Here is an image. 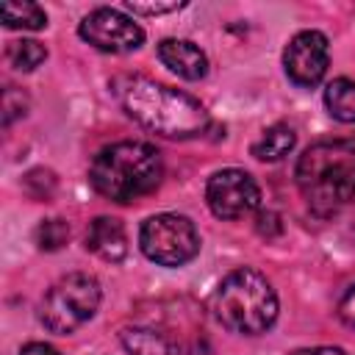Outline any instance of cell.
I'll return each instance as SVG.
<instances>
[{"instance_id":"1","label":"cell","mask_w":355,"mask_h":355,"mask_svg":"<svg viewBox=\"0 0 355 355\" xmlns=\"http://www.w3.org/2000/svg\"><path fill=\"white\" fill-rule=\"evenodd\" d=\"M297 189L316 216H333L355 200V136L311 144L297 161Z\"/></svg>"},{"instance_id":"2","label":"cell","mask_w":355,"mask_h":355,"mask_svg":"<svg viewBox=\"0 0 355 355\" xmlns=\"http://www.w3.org/2000/svg\"><path fill=\"white\" fill-rule=\"evenodd\" d=\"M122 105L139 125L166 139L202 136L211 125V116L200 100L150 78L128 80L122 89Z\"/></svg>"},{"instance_id":"3","label":"cell","mask_w":355,"mask_h":355,"mask_svg":"<svg viewBox=\"0 0 355 355\" xmlns=\"http://www.w3.org/2000/svg\"><path fill=\"white\" fill-rule=\"evenodd\" d=\"M164 178L161 153L147 141H116L103 147L89 166V180L97 194L114 202H133Z\"/></svg>"},{"instance_id":"4","label":"cell","mask_w":355,"mask_h":355,"mask_svg":"<svg viewBox=\"0 0 355 355\" xmlns=\"http://www.w3.org/2000/svg\"><path fill=\"white\" fill-rule=\"evenodd\" d=\"M211 308L222 327L241 336H258L277 319V294L258 269L241 266L216 286Z\"/></svg>"},{"instance_id":"5","label":"cell","mask_w":355,"mask_h":355,"mask_svg":"<svg viewBox=\"0 0 355 355\" xmlns=\"http://www.w3.org/2000/svg\"><path fill=\"white\" fill-rule=\"evenodd\" d=\"M100 305V283L86 272H72L61 277L42 300V322L55 336H69L83 327Z\"/></svg>"},{"instance_id":"6","label":"cell","mask_w":355,"mask_h":355,"mask_svg":"<svg viewBox=\"0 0 355 355\" xmlns=\"http://www.w3.org/2000/svg\"><path fill=\"white\" fill-rule=\"evenodd\" d=\"M139 247L158 266H183L200 252V236L189 216L155 214L141 225Z\"/></svg>"},{"instance_id":"7","label":"cell","mask_w":355,"mask_h":355,"mask_svg":"<svg viewBox=\"0 0 355 355\" xmlns=\"http://www.w3.org/2000/svg\"><path fill=\"white\" fill-rule=\"evenodd\" d=\"M205 202L219 219H241L261 205V189L244 169H219L208 178Z\"/></svg>"},{"instance_id":"8","label":"cell","mask_w":355,"mask_h":355,"mask_svg":"<svg viewBox=\"0 0 355 355\" xmlns=\"http://www.w3.org/2000/svg\"><path fill=\"white\" fill-rule=\"evenodd\" d=\"M78 33L83 42H89L103 53H130V50H139L144 42V31L116 8L89 11L80 19Z\"/></svg>"},{"instance_id":"9","label":"cell","mask_w":355,"mask_h":355,"mask_svg":"<svg viewBox=\"0 0 355 355\" xmlns=\"http://www.w3.org/2000/svg\"><path fill=\"white\" fill-rule=\"evenodd\" d=\"M327 61H330L327 36L319 31H300L283 50L286 75L291 83H297L302 89H311L324 78Z\"/></svg>"},{"instance_id":"10","label":"cell","mask_w":355,"mask_h":355,"mask_svg":"<svg viewBox=\"0 0 355 355\" xmlns=\"http://www.w3.org/2000/svg\"><path fill=\"white\" fill-rule=\"evenodd\" d=\"M158 58L183 80H200L208 75L205 53L189 39H164L158 42Z\"/></svg>"},{"instance_id":"11","label":"cell","mask_w":355,"mask_h":355,"mask_svg":"<svg viewBox=\"0 0 355 355\" xmlns=\"http://www.w3.org/2000/svg\"><path fill=\"white\" fill-rule=\"evenodd\" d=\"M86 250H92L94 255H100L103 261H122L128 255V233L125 225L114 216H97L92 219L89 230H86Z\"/></svg>"},{"instance_id":"12","label":"cell","mask_w":355,"mask_h":355,"mask_svg":"<svg viewBox=\"0 0 355 355\" xmlns=\"http://www.w3.org/2000/svg\"><path fill=\"white\" fill-rule=\"evenodd\" d=\"M294 144H297V133H294V128L277 122V125H272V128H266V130L261 133V139L252 144V155H255L258 161H269V164H275V161L286 158V155L294 150Z\"/></svg>"},{"instance_id":"13","label":"cell","mask_w":355,"mask_h":355,"mask_svg":"<svg viewBox=\"0 0 355 355\" xmlns=\"http://www.w3.org/2000/svg\"><path fill=\"white\" fill-rule=\"evenodd\" d=\"M324 105L333 119L355 125V80L349 78H336L324 89Z\"/></svg>"},{"instance_id":"14","label":"cell","mask_w":355,"mask_h":355,"mask_svg":"<svg viewBox=\"0 0 355 355\" xmlns=\"http://www.w3.org/2000/svg\"><path fill=\"white\" fill-rule=\"evenodd\" d=\"M119 341L130 355H172L166 338L150 327H125Z\"/></svg>"},{"instance_id":"15","label":"cell","mask_w":355,"mask_h":355,"mask_svg":"<svg viewBox=\"0 0 355 355\" xmlns=\"http://www.w3.org/2000/svg\"><path fill=\"white\" fill-rule=\"evenodd\" d=\"M0 19L6 28L42 31L47 25V14L36 3H0Z\"/></svg>"},{"instance_id":"16","label":"cell","mask_w":355,"mask_h":355,"mask_svg":"<svg viewBox=\"0 0 355 355\" xmlns=\"http://www.w3.org/2000/svg\"><path fill=\"white\" fill-rule=\"evenodd\" d=\"M47 58V47L36 39H14L6 47V61L19 72H33Z\"/></svg>"},{"instance_id":"17","label":"cell","mask_w":355,"mask_h":355,"mask_svg":"<svg viewBox=\"0 0 355 355\" xmlns=\"http://www.w3.org/2000/svg\"><path fill=\"white\" fill-rule=\"evenodd\" d=\"M69 239V225L64 219H44L39 227H36V241L42 250L53 252V250H61Z\"/></svg>"},{"instance_id":"18","label":"cell","mask_w":355,"mask_h":355,"mask_svg":"<svg viewBox=\"0 0 355 355\" xmlns=\"http://www.w3.org/2000/svg\"><path fill=\"white\" fill-rule=\"evenodd\" d=\"M25 189H28L31 197L47 200L53 194V189H55V175L50 169H31L25 175Z\"/></svg>"},{"instance_id":"19","label":"cell","mask_w":355,"mask_h":355,"mask_svg":"<svg viewBox=\"0 0 355 355\" xmlns=\"http://www.w3.org/2000/svg\"><path fill=\"white\" fill-rule=\"evenodd\" d=\"M25 111H28L25 92L17 86H6V92H3V125H11L14 119L25 116Z\"/></svg>"},{"instance_id":"20","label":"cell","mask_w":355,"mask_h":355,"mask_svg":"<svg viewBox=\"0 0 355 355\" xmlns=\"http://www.w3.org/2000/svg\"><path fill=\"white\" fill-rule=\"evenodd\" d=\"M178 8H183V3H136V0L125 3V11L144 14V17H158V14H169V11H178Z\"/></svg>"},{"instance_id":"21","label":"cell","mask_w":355,"mask_h":355,"mask_svg":"<svg viewBox=\"0 0 355 355\" xmlns=\"http://www.w3.org/2000/svg\"><path fill=\"white\" fill-rule=\"evenodd\" d=\"M255 230H258L261 236H266V239H275V236L283 233V222H280V216H277L275 211H261V214L255 216Z\"/></svg>"},{"instance_id":"22","label":"cell","mask_w":355,"mask_h":355,"mask_svg":"<svg viewBox=\"0 0 355 355\" xmlns=\"http://www.w3.org/2000/svg\"><path fill=\"white\" fill-rule=\"evenodd\" d=\"M338 316H341L344 324L355 327V283H352V286L347 288V294L341 297V302H338Z\"/></svg>"},{"instance_id":"23","label":"cell","mask_w":355,"mask_h":355,"mask_svg":"<svg viewBox=\"0 0 355 355\" xmlns=\"http://www.w3.org/2000/svg\"><path fill=\"white\" fill-rule=\"evenodd\" d=\"M19 355H61L55 347H50V344H44V341H31V344H25L22 347V352Z\"/></svg>"},{"instance_id":"24","label":"cell","mask_w":355,"mask_h":355,"mask_svg":"<svg viewBox=\"0 0 355 355\" xmlns=\"http://www.w3.org/2000/svg\"><path fill=\"white\" fill-rule=\"evenodd\" d=\"M291 355H347L341 347H308V349H294Z\"/></svg>"}]
</instances>
